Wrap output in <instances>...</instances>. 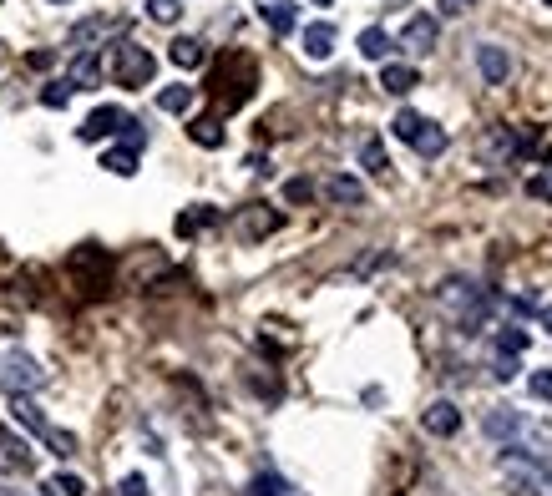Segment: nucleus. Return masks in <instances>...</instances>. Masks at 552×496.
I'll list each match as a JSON object with an SVG mask.
<instances>
[{
    "mask_svg": "<svg viewBox=\"0 0 552 496\" xmlns=\"http://www.w3.org/2000/svg\"><path fill=\"white\" fill-rule=\"evenodd\" d=\"M542 6H552V0H542Z\"/></svg>",
    "mask_w": 552,
    "mask_h": 496,
    "instance_id": "43",
    "label": "nucleus"
},
{
    "mask_svg": "<svg viewBox=\"0 0 552 496\" xmlns=\"http://www.w3.org/2000/svg\"><path fill=\"white\" fill-rule=\"evenodd\" d=\"M436 36H441L436 16H411V21H406V31H401V46H406V51H431V46H436Z\"/></svg>",
    "mask_w": 552,
    "mask_h": 496,
    "instance_id": "12",
    "label": "nucleus"
},
{
    "mask_svg": "<svg viewBox=\"0 0 552 496\" xmlns=\"http://www.w3.org/2000/svg\"><path fill=\"white\" fill-rule=\"evenodd\" d=\"M188 137H193L198 147H223V122H218V117H193V122H188Z\"/></svg>",
    "mask_w": 552,
    "mask_h": 496,
    "instance_id": "25",
    "label": "nucleus"
},
{
    "mask_svg": "<svg viewBox=\"0 0 552 496\" xmlns=\"http://www.w3.org/2000/svg\"><path fill=\"white\" fill-rule=\"evenodd\" d=\"M66 81H71L76 92H82V87H97V81H102V56H97V51H76Z\"/></svg>",
    "mask_w": 552,
    "mask_h": 496,
    "instance_id": "13",
    "label": "nucleus"
},
{
    "mask_svg": "<svg viewBox=\"0 0 552 496\" xmlns=\"http://www.w3.org/2000/svg\"><path fill=\"white\" fill-rule=\"evenodd\" d=\"M289 486L279 481V476H254V486H249V496H284Z\"/></svg>",
    "mask_w": 552,
    "mask_h": 496,
    "instance_id": "34",
    "label": "nucleus"
},
{
    "mask_svg": "<svg viewBox=\"0 0 552 496\" xmlns=\"http://www.w3.org/2000/svg\"><path fill=\"white\" fill-rule=\"evenodd\" d=\"M330 51H335V26H330V21L304 26V56H309V61H325Z\"/></svg>",
    "mask_w": 552,
    "mask_h": 496,
    "instance_id": "16",
    "label": "nucleus"
},
{
    "mask_svg": "<svg viewBox=\"0 0 552 496\" xmlns=\"http://www.w3.org/2000/svg\"><path fill=\"white\" fill-rule=\"evenodd\" d=\"M0 456H6V461H11V466H21V471H26V466H31V446H26V441H21V436H11V431H6V426H0Z\"/></svg>",
    "mask_w": 552,
    "mask_h": 496,
    "instance_id": "28",
    "label": "nucleus"
},
{
    "mask_svg": "<svg viewBox=\"0 0 552 496\" xmlns=\"http://www.w3.org/2000/svg\"><path fill=\"white\" fill-rule=\"evenodd\" d=\"M527 390H532V400H552V370H532Z\"/></svg>",
    "mask_w": 552,
    "mask_h": 496,
    "instance_id": "33",
    "label": "nucleus"
},
{
    "mask_svg": "<svg viewBox=\"0 0 552 496\" xmlns=\"http://www.w3.org/2000/svg\"><path fill=\"white\" fill-rule=\"evenodd\" d=\"M416 127H421V112H411V107H406V112H396V122H390V132H396L401 142H411V137H416Z\"/></svg>",
    "mask_w": 552,
    "mask_h": 496,
    "instance_id": "31",
    "label": "nucleus"
},
{
    "mask_svg": "<svg viewBox=\"0 0 552 496\" xmlns=\"http://www.w3.org/2000/svg\"><path fill=\"white\" fill-rule=\"evenodd\" d=\"M168 56H173V66H183V71H193V66H203V61H208V51H203V41H198V36H178V41L168 46Z\"/></svg>",
    "mask_w": 552,
    "mask_h": 496,
    "instance_id": "20",
    "label": "nucleus"
},
{
    "mask_svg": "<svg viewBox=\"0 0 552 496\" xmlns=\"http://www.w3.org/2000/svg\"><path fill=\"white\" fill-rule=\"evenodd\" d=\"M112 76H117V87L142 92V87H152V76H157V56L147 46H137V41H122L117 61H112Z\"/></svg>",
    "mask_w": 552,
    "mask_h": 496,
    "instance_id": "5",
    "label": "nucleus"
},
{
    "mask_svg": "<svg viewBox=\"0 0 552 496\" xmlns=\"http://www.w3.org/2000/svg\"><path fill=\"white\" fill-rule=\"evenodd\" d=\"M46 385V370L31 360V355H6V360H0V390H6V395H31V390H41Z\"/></svg>",
    "mask_w": 552,
    "mask_h": 496,
    "instance_id": "7",
    "label": "nucleus"
},
{
    "mask_svg": "<svg viewBox=\"0 0 552 496\" xmlns=\"http://www.w3.org/2000/svg\"><path fill=\"white\" fill-rule=\"evenodd\" d=\"M147 16H152L157 26H173V21L183 16V0H147Z\"/></svg>",
    "mask_w": 552,
    "mask_h": 496,
    "instance_id": "30",
    "label": "nucleus"
},
{
    "mask_svg": "<svg viewBox=\"0 0 552 496\" xmlns=\"http://www.w3.org/2000/svg\"><path fill=\"white\" fill-rule=\"evenodd\" d=\"M284 198H289V203H309V198H314V183H309V178H294V183H284Z\"/></svg>",
    "mask_w": 552,
    "mask_h": 496,
    "instance_id": "35",
    "label": "nucleus"
},
{
    "mask_svg": "<svg viewBox=\"0 0 552 496\" xmlns=\"http://www.w3.org/2000/svg\"><path fill=\"white\" fill-rule=\"evenodd\" d=\"M325 198H330V203H350V208H360V203H365V183H360V178L335 173V178L325 183Z\"/></svg>",
    "mask_w": 552,
    "mask_h": 496,
    "instance_id": "18",
    "label": "nucleus"
},
{
    "mask_svg": "<svg viewBox=\"0 0 552 496\" xmlns=\"http://www.w3.org/2000/svg\"><path fill=\"white\" fill-rule=\"evenodd\" d=\"M122 26H127L122 16H87V21H76V26H71L66 41H71L76 51H92V41H102L107 31H122Z\"/></svg>",
    "mask_w": 552,
    "mask_h": 496,
    "instance_id": "9",
    "label": "nucleus"
},
{
    "mask_svg": "<svg viewBox=\"0 0 552 496\" xmlns=\"http://www.w3.org/2000/svg\"><path fill=\"white\" fill-rule=\"evenodd\" d=\"M421 421H426L431 436H456V431H461V410H456L451 400H436V405H426Z\"/></svg>",
    "mask_w": 552,
    "mask_h": 496,
    "instance_id": "14",
    "label": "nucleus"
},
{
    "mask_svg": "<svg viewBox=\"0 0 552 496\" xmlns=\"http://www.w3.org/2000/svg\"><path fill=\"white\" fill-rule=\"evenodd\" d=\"M122 122H127V112H117V107H97L82 127H76V137H82V142H102V137H117Z\"/></svg>",
    "mask_w": 552,
    "mask_h": 496,
    "instance_id": "10",
    "label": "nucleus"
},
{
    "mask_svg": "<svg viewBox=\"0 0 552 496\" xmlns=\"http://www.w3.org/2000/svg\"><path fill=\"white\" fill-rule=\"evenodd\" d=\"M441 11H446V16H461L466 6H461V0H441Z\"/></svg>",
    "mask_w": 552,
    "mask_h": 496,
    "instance_id": "39",
    "label": "nucleus"
},
{
    "mask_svg": "<svg viewBox=\"0 0 552 496\" xmlns=\"http://www.w3.org/2000/svg\"><path fill=\"white\" fill-rule=\"evenodd\" d=\"M213 223H223V213L208 208V203H198V208L178 213V238H193V233H203V228H213Z\"/></svg>",
    "mask_w": 552,
    "mask_h": 496,
    "instance_id": "19",
    "label": "nucleus"
},
{
    "mask_svg": "<svg viewBox=\"0 0 552 496\" xmlns=\"http://www.w3.org/2000/svg\"><path fill=\"white\" fill-rule=\"evenodd\" d=\"M102 168L117 173V178H132L137 173V152L132 147H112V152H102Z\"/></svg>",
    "mask_w": 552,
    "mask_h": 496,
    "instance_id": "26",
    "label": "nucleus"
},
{
    "mask_svg": "<svg viewBox=\"0 0 552 496\" xmlns=\"http://www.w3.org/2000/svg\"><path fill=\"white\" fill-rule=\"evenodd\" d=\"M71 92H76V87H71V81H66V76H61V81H46V87H41V107L61 112V107L71 102Z\"/></svg>",
    "mask_w": 552,
    "mask_h": 496,
    "instance_id": "29",
    "label": "nucleus"
},
{
    "mask_svg": "<svg viewBox=\"0 0 552 496\" xmlns=\"http://www.w3.org/2000/svg\"><path fill=\"white\" fill-rule=\"evenodd\" d=\"M254 11L269 21V31H274V36H289V31H294V21H299L289 0H254Z\"/></svg>",
    "mask_w": 552,
    "mask_h": 496,
    "instance_id": "15",
    "label": "nucleus"
},
{
    "mask_svg": "<svg viewBox=\"0 0 552 496\" xmlns=\"http://www.w3.org/2000/svg\"><path fill=\"white\" fill-rule=\"evenodd\" d=\"M117 496H147V481H142V476H122Z\"/></svg>",
    "mask_w": 552,
    "mask_h": 496,
    "instance_id": "37",
    "label": "nucleus"
},
{
    "mask_svg": "<svg viewBox=\"0 0 552 496\" xmlns=\"http://www.w3.org/2000/svg\"><path fill=\"white\" fill-rule=\"evenodd\" d=\"M527 193H532V198H552V173H547V178H532Z\"/></svg>",
    "mask_w": 552,
    "mask_h": 496,
    "instance_id": "38",
    "label": "nucleus"
},
{
    "mask_svg": "<svg viewBox=\"0 0 552 496\" xmlns=\"http://www.w3.org/2000/svg\"><path fill=\"white\" fill-rule=\"evenodd\" d=\"M279 213L274 208H264V203H249L244 213H239V223H233V228H239V238L244 243H259V238H269V233H279Z\"/></svg>",
    "mask_w": 552,
    "mask_h": 496,
    "instance_id": "8",
    "label": "nucleus"
},
{
    "mask_svg": "<svg viewBox=\"0 0 552 496\" xmlns=\"http://www.w3.org/2000/svg\"><path fill=\"white\" fill-rule=\"evenodd\" d=\"M314 6H335V0H314Z\"/></svg>",
    "mask_w": 552,
    "mask_h": 496,
    "instance_id": "41",
    "label": "nucleus"
},
{
    "mask_svg": "<svg viewBox=\"0 0 552 496\" xmlns=\"http://www.w3.org/2000/svg\"><path fill=\"white\" fill-rule=\"evenodd\" d=\"M390 51H396V41H390L380 26L360 31V56H365V61H390Z\"/></svg>",
    "mask_w": 552,
    "mask_h": 496,
    "instance_id": "23",
    "label": "nucleus"
},
{
    "mask_svg": "<svg viewBox=\"0 0 552 496\" xmlns=\"http://www.w3.org/2000/svg\"><path fill=\"white\" fill-rule=\"evenodd\" d=\"M360 162H365V173H370V178H385V173H390L385 142H380V137H365V142H360Z\"/></svg>",
    "mask_w": 552,
    "mask_h": 496,
    "instance_id": "24",
    "label": "nucleus"
},
{
    "mask_svg": "<svg viewBox=\"0 0 552 496\" xmlns=\"http://www.w3.org/2000/svg\"><path fill=\"white\" fill-rule=\"evenodd\" d=\"M477 66H482L487 81H507V76H512V56H507L502 46H492V41L477 46Z\"/></svg>",
    "mask_w": 552,
    "mask_h": 496,
    "instance_id": "17",
    "label": "nucleus"
},
{
    "mask_svg": "<svg viewBox=\"0 0 552 496\" xmlns=\"http://www.w3.org/2000/svg\"><path fill=\"white\" fill-rule=\"evenodd\" d=\"M11 416H16L31 436L51 441V451H56V456H76V436H71V431H56V426L41 416V410L31 405V395H11Z\"/></svg>",
    "mask_w": 552,
    "mask_h": 496,
    "instance_id": "6",
    "label": "nucleus"
},
{
    "mask_svg": "<svg viewBox=\"0 0 552 496\" xmlns=\"http://www.w3.org/2000/svg\"><path fill=\"white\" fill-rule=\"evenodd\" d=\"M51 6H66V0H51Z\"/></svg>",
    "mask_w": 552,
    "mask_h": 496,
    "instance_id": "42",
    "label": "nucleus"
},
{
    "mask_svg": "<svg viewBox=\"0 0 552 496\" xmlns=\"http://www.w3.org/2000/svg\"><path fill=\"white\" fill-rule=\"evenodd\" d=\"M193 102H198V92H193V87H183V81H178V87H163V92H157V107L173 112V117L193 112Z\"/></svg>",
    "mask_w": 552,
    "mask_h": 496,
    "instance_id": "22",
    "label": "nucleus"
},
{
    "mask_svg": "<svg viewBox=\"0 0 552 496\" xmlns=\"http://www.w3.org/2000/svg\"><path fill=\"white\" fill-rule=\"evenodd\" d=\"M532 152H537V132H527V127H492L482 137L487 168H502V162H517V157H532Z\"/></svg>",
    "mask_w": 552,
    "mask_h": 496,
    "instance_id": "4",
    "label": "nucleus"
},
{
    "mask_svg": "<svg viewBox=\"0 0 552 496\" xmlns=\"http://www.w3.org/2000/svg\"><path fill=\"white\" fill-rule=\"evenodd\" d=\"M461 6H466V0H461Z\"/></svg>",
    "mask_w": 552,
    "mask_h": 496,
    "instance_id": "44",
    "label": "nucleus"
},
{
    "mask_svg": "<svg viewBox=\"0 0 552 496\" xmlns=\"http://www.w3.org/2000/svg\"><path fill=\"white\" fill-rule=\"evenodd\" d=\"M527 340H532V335H527V329L507 324V329H497V340H492V350H497V355H522V350H527Z\"/></svg>",
    "mask_w": 552,
    "mask_h": 496,
    "instance_id": "27",
    "label": "nucleus"
},
{
    "mask_svg": "<svg viewBox=\"0 0 552 496\" xmlns=\"http://www.w3.org/2000/svg\"><path fill=\"white\" fill-rule=\"evenodd\" d=\"M542 324H547V335H552V309H542Z\"/></svg>",
    "mask_w": 552,
    "mask_h": 496,
    "instance_id": "40",
    "label": "nucleus"
},
{
    "mask_svg": "<svg viewBox=\"0 0 552 496\" xmlns=\"http://www.w3.org/2000/svg\"><path fill=\"white\" fill-rule=\"evenodd\" d=\"M436 304L451 314V324L461 329V335H482V329L492 324V294L477 279H446L436 289Z\"/></svg>",
    "mask_w": 552,
    "mask_h": 496,
    "instance_id": "1",
    "label": "nucleus"
},
{
    "mask_svg": "<svg viewBox=\"0 0 552 496\" xmlns=\"http://www.w3.org/2000/svg\"><path fill=\"white\" fill-rule=\"evenodd\" d=\"M380 87H385L390 97H406V92L421 87V76H416V66H406V61H385V66H380Z\"/></svg>",
    "mask_w": 552,
    "mask_h": 496,
    "instance_id": "11",
    "label": "nucleus"
},
{
    "mask_svg": "<svg viewBox=\"0 0 552 496\" xmlns=\"http://www.w3.org/2000/svg\"><path fill=\"white\" fill-rule=\"evenodd\" d=\"M497 471H502V481H507L517 496H552V471H547L542 456L502 451V456H497Z\"/></svg>",
    "mask_w": 552,
    "mask_h": 496,
    "instance_id": "3",
    "label": "nucleus"
},
{
    "mask_svg": "<svg viewBox=\"0 0 552 496\" xmlns=\"http://www.w3.org/2000/svg\"><path fill=\"white\" fill-rule=\"evenodd\" d=\"M482 431H487L492 441H507V451H527V456H537V446H552V431L532 426L522 410H507V405L487 410V416H482Z\"/></svg>",
    "mask_w": 552,
    "mask_h": 496,
    "instance_id": "2",
    "label": "nucleus"
},
{
    "mask_svg": "<svg viewBox=\"0 0 552 496\" xmlns=\"http://www.w3.org/2000/svg\"><path fill=\"white\" fill-rule=\"evenodd\" d=\"M411 147H416L421 157H441V152H446V132H441L436 122H426V117H421V127H416Z\"/></svg>",
    "mask_w": 552,
    "mask_h": 496,
    "instance_id": "21",
    "label": "nucleus"
},
{
    "mask_svg": "<svg viewBox=\"0 0 552 496\" xmlns=\"http://www.w3.org/2000/svg\"><path fill=\"white\" fill-rule=\"evenodd\" d=\"M492 375L497 380H517L522 375V355H492Z\"/></svg>",
    "mask_w": 552,
    "mask_h": 496,
    "instance_id": "32",
    "label": "nucleus"
},
{
    "mask_svg": "<svg viewBox=\"0 0 552 496\" xmlns=\"http://www.w3.org/2000/svg\"><path fill=\"white\" fill-rule=\"evenodd\" d=\"M51 486H56L61 496H87V481H82V476H56Z\"/></svg>",
    "mask_w": 552,
    "mask_h": 496,
    "instance_id": "36",
    "label": "nucleus"
}]
</instances>
